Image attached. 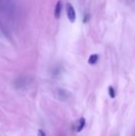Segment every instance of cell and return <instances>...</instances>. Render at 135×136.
<instances>
[{
  "instance_id": "obj_1",
  "label": "cell",
  "mask_w": 135,
  "mask_h": 136,
  "mask_svg": "<svg viewBox=\"0 0 135 136\" xmlns=\"http://www.w3.org/2000/svg\"><path fill=\"white\" fill-rule=\"evenodd\" d=\"M66 11H67V16H68L69 20L72 23L75 22V20H76V12H75V9H74V7L71 3L66 4Z\"/></svg>"
},
{
  "instance_id": "obj_2",
  "label": "cell",
  "mask_w": 135,
  "mask_h": 136,
  "mask_svg": "<svg viewBox=\"0 0 135 136\" xmlns=\"http://www.w3.org/2000/svg\"><path fill=\"white\" fill-rule=\"evenodd\" d=\"M57 95H58V98L60 101H68L69 98L71 97L70 95V92L65 90V89H58V92H57Z\"/></svg>"
},
{
  "instance_id": "obj_3",
  "label": "cell",
  "mask_w": 135,
  "mask_h": 136,
  "mask_svg": "<svg viewBox=\"0 0 135 136\" xmlns=\"http://www.w3.org/2000/svg\"><path fill=\"white\" fill-rule=\"evenodd\" d=\"M61 12H62V1L58 0L55 6V10H54V15H55V18L59 19L60 18V15H61Z\"/></svg>"
},
{
  "instance_id": "obj_4",
  "label": "cell",
  "mask_w": 135,
  "mask_h": 136,
  "mask_svg": "<svg viewBox=\"0 0 135 136\" xmlns=\"http://www.w3.org/2000/svg\"><path fill=\"white\" fill-rule=\"evenodd\" d=\"M98 59H99V56H98L97 54L91 55V56H90V58H89V59H88V63L90 64V65H94V64H96V63H97Z\"/></svg>"
},
{
  "instance_id": "obj_5",
  "label": "cell",
  "mask_w": 135,
  "mask_h": 136,
  "mask_svg": "<svg viewBox=\"0 0 135 136\" xmlns=\"http://www.w3.org/2000/svg\"><path fill=\"white\" fill-rule=\"evenodd\" d=\"M84 126H85V118H81L80 121H79V125H78V127H77V131H78V132L82 131V130H83V128H84Z\"/></svg>"
},
{
  "instance_id": "obj_6",
  "label": "cell",
  "mask_w": 135,
  "mask_h": 136,
  "mask_svg": "<svg viewBox=\"0 0 135 136\" xmlns=\"http://www.w3.org/2000/svg\"><path fill=\"white\" fill-rule=\"evenodd\" d=\"M108 93H109V96H110L111 98H114V97L116 96L115 90H114V88H113L112 86H109V87H108Z\"/></svg>"
},
{
  "instance_id": "obj_7",
  "label": "cell",
  "mask_w": 135,
  "mask_h": 136,
  "mask_svg": "<svg viewBox=\"0 0 135 136\" xmlns=\"http://www.w3.org/2000/svg\"><path fill=\"white\" fill-rule=\"evenodd\" d=\"M38 135L39 136H46V134L45 133V131L43 130H38Z\"/></svg>"
}]
</instances>
